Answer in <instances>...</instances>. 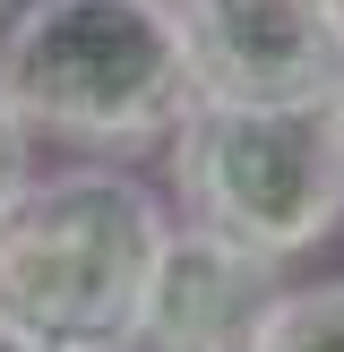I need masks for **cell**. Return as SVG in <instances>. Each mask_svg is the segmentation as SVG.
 <instances>
[{
	"mask_svg": "<svg viewBox=\"0 0 344 352\" xmlns=\"http://www.w3.org/2000/svg\"><path fill=\"white\" fill-rule=\"evenodd\" d=\"M0 95L34 138H61L86 164L164 155L198 112L172 0H26L0 26Z\"/></svg>",
	"mask_w": 344,
	"mask_h": 352,
	"instance_id": "1",
	"label": "cell"
},
{
	"mask_svg": "<svg viewBox=\"0 0 344 352\" xmlns=\"http://www.w3.org/2000/svg\"><path fill=\"white\" fill-rule=\"evenodd\" d=\"M172 206L129 164H61L0 215V318L43 352L129 344Z\"/></svg>",
	"mask_w": 344,
	"mask_h": 352,
	"instance_id": "2",
	"label": "cell"
},
{
	"mask_svg": "<svg viewBox=\"0 0 344 352\" xmlns=\"http://www.w3.org/2000/svg\"><path fill=\"white\" fill-rule=\"evenodd\" d=\"M172 223L233 241V250L292 267L344 232V112L336 103H198L164 146Z\"/></svg>",
	"mask_w": 344,
	"mask_h": 352,
	"instance_id": "3",
	"label": "cell"
},
{
	"mask_svg": "<svg viewBox=\"0 0 344 352\" xmlns=\"http://www.w3.org/2000/svg\"><path fill=\"white\" fill-rule=\"evenodd\" d=\"M198 103H336L344 86V0H172Z\"/></svg>",
	"mask_w": 344,
	"mask_h": 352,
	"instance_id": "4",
	"label": "cell"
},
{
	"mask_svg": "<svg viewBox=\"0 0 344 352\" xmlns=\"http://www.w3.org/2000/svg\"><path fill=\"white\" fill-rule=\"evenodd\" d=\"M275 292H284V267L198 232V223H172L164 258L147 275L129 344L138 352H250L267 309H275Z\"/></svg>",
	"mask_w": 344,
	"mask_h": 352,
	"instance_id": "5",
	"label": "cell"
},
{
	"mask_svg": "<svg viewBox=\"0 0 344 352\" xmlns=\"http://www.w3.org/2000/svg\"><path fill=\"white\" fill-rule=\"evenodd\" d=\"M250 352H344V275H319V284H284Z\"/></svg>",
	"mask_w": 344,
	"mask_h": 352,
	"instance_id": "6",
	"label": "cell"
},
{
	"mask_svg": "<svg viewBox=\"0 0 344 352\" xmlns=\"http://www.w3.org/2000/svg\"><path fill=\"white\" fill-rule=\"evenodd\" d=\"M26 189H34V129L17 120V103L0 95V215H9Z\"/></svg>",
	"mask_w": 344,
	"mask_h": 352,
	"instance_id": "7",
	"label": "cell"
},
{
	"mask_svg": "<svg viewBox=\"0 0 344 352\" xmlns=\"http://www.w3.org/2000/svg\"><path fill=\"white\" fill-rule=\"evenodd\" d=\"M0 352H43V344H34L26 327H9V318H0Z\"/></svg>",
	"mask_w": 344,
	"mask_h": 352,
	"instance_id": "8",
	"label": "cell"
},
{
	"mask_svg": "<svg viewBox=\"0 0 344 352\" xmlns=\"http://www.w3.org/2000/svg\"><path fill=\"white\" fill-rule=\"evenodd\" d=\"M86 352H138V344H86Z\"/></svg>",
	"mask_w": 344,
	"mask_h": 352,
	"instance_id": "9",
	"label": "cell"
},
{
	"mask_svg": "<svg viewBox=\"0 0 344 352\" xmlns=\"http://www.w3.org/2000/svg\"><path fill=\"white\" fill-rule=\"evenodd\" d=\"M336 112H344V86H336Z\"/></svg>",
	"mask_w": 344,
	"mask_h": 352,
	"instance_id": "10",
	"label": "cell"
}]
</instances>
